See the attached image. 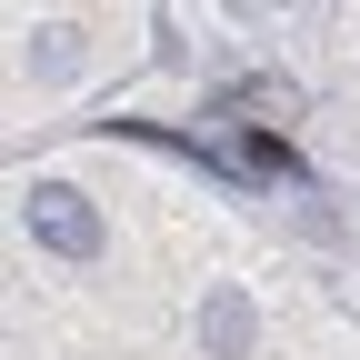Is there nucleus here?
<instances>
[{"label":"nucleus","instance_id":"nucleus-1","mask_svg":"<svg viewBox=\"0 0 360 360\" xmlns=\"http://www.w3.org/2000/svg\"><path fill=\"white\" fill-rule=\"evenodd\" d=\"M20 231L51 260H101V210H90L70 180H30V191H20Z\"/></svg>","mask_w":360,"mask_h":360},{"label":"nucleus","instance_id":"nucleus-4","mask_svg":"<svg viewBox=\"0 0 360 360\" xmlns=\"http://www.w3.org/2000/svg\"><path fill=\"white\" fill-rule=\"evenodd\" d=\"M210 110H220V120H240V110H281V120H290V110H300V90H290V80H240V90H220Z\"/></svg>","mask_w":360,"mask_h":360},{"label":"nucleus","instance_id":"nucleus-2","mask_svg":"<svg viewBox=\"0 0 360 360\" xmlns=\"http://www.w3.org/2000/svg\"><path fill=\"white\" fill-rule=\"evenodd\" d=\"M210 160H220V170H240V180H300V150L281 141V130H260V120H240Z\"/></svg>","mask_w":360,"mask_h":360},{"label":"nucleus","instance_id":"nucleus-3","mask_svg":"<svg viewBox=\"0 0 360 360\" xmlns=\"http://www.w3.org/2000/svg\"><path fill=\"white\" fill-rule=\"evenodd\" d=\"M250 340H260L250 290H210L200 300V360H250Z\"/></svg>","mask_w":360,"mask_h":360}]
</instances>
